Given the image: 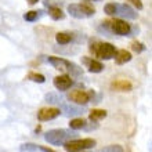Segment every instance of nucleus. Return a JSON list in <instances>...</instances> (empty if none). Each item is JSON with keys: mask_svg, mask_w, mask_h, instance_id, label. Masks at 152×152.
<instances>
[{"mask_svg": "<svg viewBox=\"0 0 152 152\" xmlns=\"http://www.w3.org/2000/svg\"><path fill=\"white\" fill-rule=\"evenodd\" d=\"M76 137V133L71 130H65V129H54V130H48L44 134V140L51 145H64L66 141L72 140Z\"/></svg>", "mask_w": 152, "mask_h": 152, "instance_id": "obj_1", "label": "nucleus"}, {"mask_svg": "<svg viewBox=\"0 0 152 152\" xmlns=\"http://www.w3.org/2000/svg\"><path fill=\"white\" fill-rule=\"evenodd\" d=\"M90 51L101 60H111L116 54V47L111 43H94L90 46Z\"/></svg>", "mask_w": 152, "mask_h": 152, "instance_id": "obj_2", "label": "nucleus"}, {"mask_svg": "<svg viewBox=\"0 0 152 152\" xmlns=\"http://www.w3.org/2000/svg\"><path fill=\"white\" fill-rule=\"evenodd\" d=\"M94 145H96V140L93 138H79V140L72 138L64 144V149L66 152H82L93 148Z\"/></svg>", "mask_w": 152, "mask_h": 152, "instance_id": "obj_3", "label": "nucleus"}, {"mask_svg": "<svg viewBox=\"0 0 152 152\" xmlns=\"http://www.w3.org/2000/svg\"><path fill=\"white\" fill-rule=\"evenodd\" d=\"M68 12L75 18H88V17L94 15L96 8L88 3H79V4H69Z\"/></svg>", "mask_w": 152, "mask_h": 152, "instance_id": "obj_4", "label": "nucleus"}, {"mask_svg": "<svg viewBox=\"0 0 152 152\" xmlns=\"http://www.w3.org/2000/svg\"><path fill=\"white\" fill-rule=\"evenodd\" d=\"M48 62L58 71H68V72L73 73V75H80V72H82L77 65H75L73 62H71L68 60H65V58H61V57H54V56L48 57Z\"/></svg>", "mask_w": 152, "mask_h": 152, "instance_id": "obj_5", "label": "nucleus"}, {"mask_svg": "<svg viewBox=\"0 0 152 152\" xmlns=\"http://www.w3.org/2000/svg\"><path fill=\"white\" fill-rule=\"evenodd\" d=\"M107 26H109V29L112 31L116 35H120V36H129L130 32H132V26L127 21L124 20H119V18H115L112 21H107L104 22Z\"/></svg>", "mask_w": 152, "mask_h": 152, "instance_id": "obj_6", "label": "nucleus"}, {"mask_svg": "<svg viewBox=\"0 0 152 152\" xmlns=\"http://www.w3.org/2000/svg\"><path fill=\"white\" fill-rule=\"evenodd\" d=\"M91 98V93L90 91H84V90H72L68 94V100L73 104H79V105H86Z\"/></svg>", "mask_w": 152, "mask_h": 152, "instance_id": "obj_7", "label": "nucleus"}, {"mask_svg": "<svg viewBox=\"0 0 152 152\" xmlns=\"http://www.w3.org/2000/svg\"><path fill=\"white\" fill-rule=\"evenodd\" d=\"M61 115V109L60 108H54V107H48V108H42L37 112V119L40 122H48L58 118Z\"/></svg>", "mask_w": 152, "mask_h": 152, "instance_id": "obj_8", "label": "nucleus"}, {"mask_svg": "<svg viewBox=\"0 0 152 152\" xmlns=\"http://www.w3.org/2000/svg\"><path fill=\"white\" fill-rule=\"evenodd\" d=\"M53 83H54V87H56L57 90H60V91H65V90H68V88L73 84V79H72V76L71 75L64 73V75L56 76Z\"/></svg>", "mask_w": 152, "mask_h": 152, "instance_id": "obj_9", "label": "nucleus"}, {"mask_svg": "<svg viewBox=\"0 0 152 152\" xmlns=\"http://www.w3.org/2000/svg\"><path fill=\"white\" fill-rule=\"evenodd\" d=\"M111 88L115 90V91H132L133 84L126 79H118L111 83Z\"/></svg>", "mask_w": 152, "mask_h": 152, "instance_id": "obj_10", "label": "nucleus"}, {"mask_svg": "<svg viewBox=\"0 0 152 152\" xmlns=\"http://www.w3.org/2000/svg\"><path fill=\"white\" fill-rule=\"evenodd\" d=\"M115 62L118 65H123L129 61H132V53L127 51V50H116V54H115Z\"/></svg>", "mask_w": 152, "mask_h": 152, "instance_id": "obj_11", "label": "nucleus"}, {"mask_svg": "<svg viewBox=\"0 0 152 152\" xmlns=\"http://www.w3.org/2000/svg\"><path fill=\"white\" fill-rule=\"evenodd\" d=\"M84 62H86V65H87L88 72L100 73V72H102V71H104V65L101 64L100 61L93 60V58H86V60H84Z\"/></svg>", "mask_w": 152, "mask_h": 152, "instance_id": "obj_12", "label": "nucleus"}, {"mask_svg": "<svg viewBox=\"0 0 152 152\" xmlns=\"http://www.w3.org/2000/svg\"><path fill=\"white\" fill-rule=\"evenodd\" d=\"M107 115H108V112L105 109H91L88 113V119L91 122H98V120L107 118Z\"/></svg>", "mask_w": 152, "mask_h": 152, "instance_id": "obj_13", "label": "nucleus"}, {"mask_svg": "<svg viewBox=\"0 0 152 152\" xmlns=\"http://www.w3.org/2000/svg\"><path fill=\"white\" fill-rule=\"evenodd\" d=\"M118 6V12L116 14H122V15H126L127 18H136L137 14L134 11H133L132 8L129 7V6H126V4H116Z\"/></svg>", "mask_w": 152, "mask_h": 152, "instance_id": "obj_14", "label": "nucleus"}, {"mask_svg": "<svg viewBox=\"0 0 152 152\" xmlns=\"http://www.w3.org/2000/svg\"><path fill=\"white\" fill-rule=\"evenodd\" d=\"M48 15L51 17L54 21H60V20H64L65 18L64 11H62L60 7H50L48 8Z\"/></svg>", "mask_w": 152, "mask_h": 152, "instance_id": "obj_15", "label": "nucleus"}, {"mask_svg": "<svg viewBox=\"0 0 152 152\" xmlns=\"http://www.w3.org/2000/svg\"><path fill=\"white\" fill-rule=\"evenodd\" d=\"M21 149H22V151H35V149H40L42 152H56L54 149L48 148V147H43V145H35V144H24Z\"/></svg>", "mask_w": 152, "mask_h": 152, "instance_id": "obj_16", "label": "nucleus"}, {"mask_svg": "<svg viewBox=\"0 0 152 152\" xmlns=\"http://www.w3.org/2000/svg\"><path fill=\"white\" fill-rule=\"evenodd\" d=\"M86 126V120L82 119V118H76V119H71L69 122V129L76 132V130H80V129H83Z\"/></svg>", "mask_w": 152, "mask_h": 152, "instance_id": "obj_17", "label": "nucleus"}, {"mask_svg": "<svg viewBox=\"0 0 152 152\" xmlns=\"http://www.w3.org/2000/svg\"><path fill=\"white\" fill-rule=\"evenodd\" d=\"M56 40L58 44H68L72 40V35L66 32H58L56 35Z\"/></svg>", "mask_w": 152, "mask_h": 152, "instance_id": "obj_18", "label": "nucleus"}, {"mask_svg": "<svg viewBox=\"0 0 152 152\" xmlns=\"http://www.w3.org/2000/svg\"><path fill=\"white\" fill-rule=\"evenodd\" d=\"M28 79L32 80V82H36V83H44V82H46V77H44L42 73H36V72H31V73H29Z\"/></svg>", "mask_w": 152, "mask_h": 152, "instance_id": "obj_19", "label": "nucleus"}, {"mask_svg": "<svg viewBox=\"0 0 152 152\" xmlns=\"http://www.w3.org/2000/svg\"><path fill=\"white\" fill-rule=\"evenodd\" d=\"M104 11H105V14H108V15H116V12H118V6H116L115 3L105 4Z\"/></svg>", "mask_w": 152, "mask_h": 152, "instance_id": "obj_20", "label": "nucleus"}, {"mask_svg": "<svg viewBox=\"0 0 152 152\" xmlns=\"http://www.w3.org/2000/svg\"><path fill=\"white\" fill-rule=\"evenodd\" d=\"M97 152H124L123 148L120 147V145H109V147H105V148L100 149V151H97Z\"/></svg>", "mask_w": 152, "mask_h": 152, "instance_id": "obj_21", "label": "nucleus"}, {"mask_svg": "<svg viewBox=\"0 0 152 152\" xmlns=\"http://www.w3.org/2000/svg\"><path fill=\"white\" fill-rule=\"evenodd\" d=\"M132 50L133 51H136V53H142L145 50V46L142 43H140V42H133L132 43Z\"/></svg>", "mask_w": 152, "mask_h": 152, "instance_id": "obj_22", "label": "nucleus"}, {"mask_svg": "<svg viewBox=\"0 0 152 152\" xmlns=\"http://www.w3.org/2000/svg\"><path fill=\"white\" fill-rule=\"evenodd\" d=\"M36 18H37V11H28L24 15V20L28 21V22H33Z\"/></svg>", "mask_w": 152, "mask_h": 152, "instance_id": "obj_23", "label": "nucleus"}, {"mask_svg": "<svg viewBox=\"0 0 152 152\" xmlns=\"http://www.w3.org/2000/svg\"><path fill=\"white\" fill-rule=\"evenodd\" d=\"M127 1L130 4H133L137 10H142V8H144V4H142V1H141V0H127Z\"/></svg>", "mask_w": 152, "mask_h": 152, "instance_id": "obj_24", "label": "nucleus"}, {"mask_svg": "<svg viewBox=\"0 0 152 152\" xmlns=\"http://www.w3.org/2000/svg\"><path fill=\"white\" fill-rule=\"evenodd\" d=\"M26 1H28V3L31 4V6H32V4H36L37 1H39V0H26Z\"/></svg>", "mask_w": 152, "mask_h": 152, "instance_id": "obj_25", "label": "nucleus"}, {"mask_svg": "<svg viewBox=\"0 0 152 152\" xmlns=\"http://www.w3.org/2000/svg\"><path fill=\"white\" fill-rule=\"evenodd\" d=\"M93 1H97V0H93Z\"/></svg>", "mask_w": 152, "mask_h": 152, "instance_id": "obj_26", "label": "nucleus"}, {"mask_svg": "<svg viewBox=\"0 0 152 152\" xmlns=\"http://www.w3.org/2000/svg\"><path fill=\"white\" fill-rule=\"evenodd\" d=\"M82 152H83V151H82Z\"/></svg>", "mask_w": 152, "mask_h": 152, "instance_id": "obj_27", "label": "nucleus"}]
</instances>
